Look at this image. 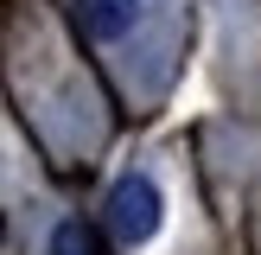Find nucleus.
<instances>
[{"label": "nucleus", "mask_w": 261, "mask_h": 255, "mask_svg": "<svg viewBox=\"0 0 261 255\" xmlns=\"http://www.w3.org/2000/svg\"><path fill=\"white\" fill-rule=\"evenodd\" d=\"M51 255H109V249H102V236L83 217H64V223L51 230Z\"/></svg>", "instance_id": "7ed1b4c3"}, {"label": "nucleus", "mask_w": 261, "mask_h": 255, "mask_svg": "<svg viewBox=\"0 0 261 255\" xmlns=\"http://www.w3.org/2000/svg\"><path fill=\"white\" fill-rule=\"evenodd\" d=\"M76 19H83L89 38H127L134 19H140V7L134 0H76Z\"/></svg>", "instance_id": "f03ea898"}, {"label": "nucleus", "mask_w": 261, "mask_h": 255, "mask_svg": "<svg viewBox=\"0 0 261 255\" xmlns=\"http://www.w3.org/2000/svg\"><path fill=\"white\" fill-rule=\"evenodd\" d=\"M160 185H153L147 172H127V178H115V191H109V223H115V236L121 242H147L153 230H160Z\"/></svg>", "instance_id": "f257e3e1"}]
</instances>
